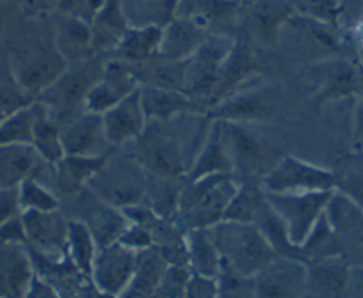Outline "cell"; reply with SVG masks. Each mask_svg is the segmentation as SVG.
Listing matches in <instances>:
<instances>
[{
	"instance_id": "cell-1",
	"label": "cell",
	"mask_w": 363,
	"mask_h": 298,
	"mask_svg": "<svg viewBox=\"0 0 363 298\" xmlns=\"http://www.w3.org/2000/svg\"><path fill=\"white\" fill-rule=\"evenodd\" d=\"M210 125L211 119L201 111L152 119L138 138L121 148L150 175L186 177L203 148Z\"/></svg>"
},
{
	"instance_id": "cell-2",
	"label": "cell",
	"mask_w": 363,
	"mask_h": 298,
	"mask_svg": "<svg viewBox=\"0 0 363 298\" xmlns=\"http://www.w3.org/2000/svg\"><path fill=\"white\" fill-rule=\"evenodd\" d=\"M55 47L50 16H27L6 24L0 38V67L34 98L67 68Z\"/></svg>"
},
{
	"instance_id": "cell-3",
	"label": "cell",
	"mask_w": 363,
	"mask_h": 298,
	"mask_svg": "<svg viewBox=\"0 0 363 298\" xmlns=\"http://www.w3.org/2000/svg\"><path fill=\"white\" fill-rule=\"evenodd\" d=\"M147 179L146 169L125 148H115L85 187L102 202L125 209L146 204Z\"/></svg>"
},
{
	"instance_id": "cell-4",
	"label": "cell",
	"mask_w": 363,
	"mask_h": 298,
	"mask_svg": "<svg viewBox=\"0 0 363 298\" xmlns=\"http://www.w3.org/2000/svg\"><path fill=\"white\" fill-rule=\"evenodd\" d=\"M207 231L221 257L223 267L238 274L255 277L277 257L254 223L221 220Z\"/></svg>"
},
{
	"instance_id": "cell-5",
	"label": "cell",
	"mask_w": 363,
	"mask_h": 298,
	"mask_svg": "<svg viewBox=\"0 0 363 298\" xmlns=\"http://www.w3.org/2000/svg\"><path fill=\"white\" fill-rule=\"evenodd\" d=\"M108 55L95 54L86 60L71 62L35 99L41 102L58 125L86 111L85 101L91 88L102 75Z\"/></svg>"
},
{
	"instance_id": "cell-6",
	"label": "cell",
	"mask_w": 363,
	"mask_h": 298,
	"mask_svg": "<svg viewBox=\"0 0 363 298\" xmlns=\"http://www.w3.org/2000/svg\"><path fill=\"white\" fill-rule=\"evenodd\" d=\"M240 182L231 173H214L186 180L180 193L177 220L186 230L208 228L224 219Z\"/></svg>"
},
{
	"instance_id": "cell-7",
	"label": "cell",
	"mask_w": 363,
	"mask_h": 298,
	"mask_svg": "<svg viewBox=\"0 0 363 298\" xmlns=\"http://www.w3.org/2000/svg\"><path fill=\"white\" fill-rule=\"evenodd\" d=\"M218 121L231 160L233 176L238 182H259L281 156L257 136L245 122Z\"/></svg>"
},
{
	"instance_id": "cell-8",
	"label": "cell",
	"mask_w": 363,
	"mask_h": 298,
	"mask_svg": "<svg viewBox=\"0 0 363 298\" xmlns=\"http://www.w3.org/2000/svg\"><path fill=\"white\" fill-rule=\"evenodd\" d=\"M234 41L224 34H208L204 43L184 60L183 92L206 112L218 84L220 71Z\"/></svg>"
},
{
	"instance_id": "cell-9",
	"label": "cell",
	"mask_w": 363,
	"mask_h": 298,
	"mask_svg": "<svg viewBox=\"0 0 363 298\" xmlns=\"http://www.w3.org/2000/svg\"><path fill=\"white\" fill-rule=\"evenodd\" d=\"M333 190H309L295 193H267L271 207L282 219L288 236L295 245H301L319 217L325 213Z\"/></svg>"
},
{
	"instance_id": "cell-10",
	"label": "cell",
	"mask_w": 363,
	"mask_h": 298,
	"mask_svg": "<svg viewBox=\"0 0 363 298\" xmlns=\"http://www.w3.org/2000/svg\"><path fill=\"white\" fill-rule=\"evenodd\" d=\"M27 245L31 251L50 258L64 260L68 255L69 220L60 209L21 210Z\"/></svg>"
},
{
	"instance_id": "cell-11",
	"label": "cell",
	"mask_w": 363,
	"mask_h": 298,
	"mask_svg": "<svg viewBox=\"0 0 363 298\" xmlns=\"http://www.w3.org/2000/svg\"><path fill=\"white\" fill-rule=\"evenodd\" d=\"M259 184L267 193L335 190L336 173L292 156H281Z\"/></svg>"
},
{
	"instance_id": "cell-12",
	"label": "cell",
	"mask_w": 363,
	"mask_h": 298,
	"mask_svg": "<svg viewBox=\"0 0 363 298\" xmlns=\"http://www.w3.org/2000/svg\"><path fill=\"white\" fill-rule=\"evenodd\" d=\"M325 216L336 234L340 254L350 265L363 264V207L335 189Z\"/></svg>"
},
{
	"instance_id": "cell-13",
	"label": "cell",
	"mask_w": 363,
	"mask_h": 298,
	"mask_svg": "<svg viewBox=\"0 0 363 298\" xmlns=\"http://www.w3.org/2000/svg\"><path fill=\"white\" fill-rule=\"evenodd\" d=\"M138 251L115 241L98 248L91 280L102 295L122 297L135 272Z\"/></svg>"
},
{
	"instance_id": "cell-14",
	"label": "cell",
	"mask_w": 363,
	"mask_h": 298,
	"mask_svg": "<svg viewBox=\"0 0 363 298\" xmlns=\"http://www.w3.org/2000/svg\"><path fill=\"white\" fill-rule=\"evenodd\" d=\"M60 136L64 155L101 158L115 149L108 140L102 115L91 111L60 123Z\"/></svg>"
},
{
	"instance_id": "cell-15",
	"label": "cell",
	"mask_w": 363,
	"mask_h": 298,
	"mask_svg": "<svg viewBox=\"0 0 363 298\" xmlns=\"http://www.w3.org/2000/svg\"><path fill=\"white\" fill-rule=\"evenodd\" d=\"M51 176L52 165L33 143L0 145V189L16 187L27 179H34L48 189Z\"/></svg>"
},
{
	"instance_id": "cell-16",
	"label": "cell",
	"mask_w": 363,
	"mask_h": 298,
	"mask_svg": "<svg viewBox=\"0 0 363 298\" xmlns=\"http://www.w3.org/2000/svg\"><path fill=\"white\" fill-rule=\"evenodd\" d=\"M306 261L277 255L255 277V297H306Z\"/></svg>"
},
{
	"instance_id": "cell-17",
	"label": "cell",
	"mask_w": 363,
	"mask_h": 298,
	"mask_svg": "<svg viewBox=\"0 0 363 298\" xmlns=\"http://www.w3.org/2000/svg\"><path fill=\"white\" fill-rule=\"evenodd\" d=\"M139 87L130 64L108 57L101 78L86 96L85 108L91 112L104 114Z\"/></svg>"
},
{
	"instance_id": "cell-18",
	"label": "cell",
	"mask_w": 363,
	"mask_h": 298,
	"mask_svg": "<svg viewBox=\"0 0 363 298\" xmlns=\"http://www.w3.org/2000/svg\"><path fill=\"white\" fill-rule=\"evenodd\" d=\"M240 9V0H179L174 17L189 18L208 34L227 35L238 20Z\"/></svg>"
},
{
	"instance_id": "cell-19",
	"label": "cell",
	"mask_w": 363,
	"mask_h": 298,
	"mask_svg": "<svg viewBox=\"0 0 363 298\" xmlns=\"http://www.w3.org/2000/svg\"><path fill=\"white\" fill-rule=\"evenodd\" d=\"M139 88L101 114L108 140L113 148H121L138 138L147 123Z\"/></svg>"
},
{
	"instance_id": "cell-20",
	"label": "cell",
	"mask_w": 363,
	"mask_h": 298,
	"mask_svg": "<svg viewBox=\"0 0 363 298\" xmlns=\"http://www.w3.org/2000/svg\"><path fill=\"white\" fill-rule=\"evenodd\" d=\"M54 43L68 64L95 55L91 26L77 17L54 11L50 14Z\"/></svg>"
},
{
	"instance_id": "cell-21",
	"label": "cell",
	"mask_w": 363,
	"mask_h": 298,
	"mask_svg": "<svg viewBox=\"0 0 363 298\" xmlns=\"http://www.w3.org/2000/svg\"><path fill=\"white\" fill-rule=\"evenodd\" d=\"M34 272L27 243L0 245V297H26Z\"/></svg>"
},
{
	"instance_id": "cell-22",
	"label": "cell",
	"mask_w": 363,
	"mask_h": 298,
	"mask_svg": "<svg viewBox=\"0 0 363 298\" xmlns=\"http://www.w3.org/2000/svg\"><path fill=\"white\" fill-rule=\"evenodd\" d=\"M208 37V33L189 18L174 17L162 27L157 58L167 61L187 60Z\"/></svg>"
},
{
	"instance_id": "cell-23",
	"label": "cell",
	"mask_w": 363,
	"mask_h": 298,
	"mask_svg": "<svg viewBox=\"0 0 363 298\" xmlns=\"http://www.w3.org/2000/svg\"><path fill=\"white\" fill-rule=\"evenodd\" d=\"M306 297H346L350 264L343 257L306 263Z\"/></svg>"
},
{
	"instance_id": "cell-24",
	"label": "cell",
	"mask_w": 363,
	"mask_h": 298,
	"mask_svg": "<svg viewBox=\"0 0 363 298\" xmlns=\"http://www.w3.org/2000/svg\"><path fill=\"white\" fill-rule=\"evenodd\" d=\"M105 158L106 156L84 158L64 155L62 159L52 165L50 190L58 197V200L81 192L86 186L89 177L104 163Z\"/></svg>"
},
{
	"instance_id": "cell-25",
	"label": "cell",
	"mask_w": 363,
	"mask_h": 298,
	"mask_svg": "<svg viewBox=\"0 0 363 298\" xmlns=\"http://www.w3.org/2000/svg\"><path fill=\"white\" fill-rule=\"evenodd\" d=\"M206 114L210 119L250 122L269 116L272 114V105L264 94L251 91L231 94L208 108Z\"/></svg>"
},
{
	"instance_id": "cell-26",
	"label": "cell",
	"mask_w": 363,
	"mask_h": 298,
	"mask_svg": "<svg viewBox=\"0 0 363 298\" xmlns=\"http://www.w3.org/2000/svg\"><path fill=\"white\" fill-rule=\"evenodd\" d=\"M291 14L292 7L284 0H254L247 11L248 31L259 43L271 44Z\"/></svg>"
},
{
	"instance_id": "cell-27",
	"label": "cell",
	"mask_w": 363,
	"mask_h": 298,
	"mask_svg": "<svg viewBox=\"0 0 363 298\" xmlns=\"http://www.w3.org/2000/svg\"><path fill=\"white\" fill-rule=\"evenodd\" d=\"M129 24L119 0H106L91 23L92 47L95 54L109 55L121 43Z\"/></svg>"
},
{
	"instance_id": "cell-28",
	"label": "cell",
	"mask_w": 363,
	"mask_h": 298,
	"mask_svg": "<svg viewBox=\"0 0 363 298\" xmlns=\"http://www.w3.org/2000/svg\"><path fill=\"white\" fill-rule=\"evenodd\" d=\"M214 173L233 175L231 160L227 152V146L221 132V123L218 119H211V125H210L207 138L203 143V148L193 167L190 169V172L184 179L194 180V179H200Z\"/></svg>"
},
{
	"instance_id": "cell-29",
	"label": "cell",
	"mask_w": 363,
	"mask_h": 298,
	"mask_svg": "<svg viewBox=\"0 0 363 298\" xmlns=\"http://www.w3.org/2000/svg\"><path fill=\"white\" fill-rule=\"evenodd\" d=\"M139 91L142 108L147 121L166 119L187 111H201L189 95L177 89L140 85Z\"/></svg>"
},
{
	"instance_id": "cell-30",
	"label": "cell",
	"mask_w": 363,
	"mask_h": 298,
	"mask_svg": "<svg viewBox=\"0 0 363 298\" xmlns=\"http://www.w3.org/2000/svg\"><path fill=\"white\" fill-rule=\"evenodd\" d=\"M319 101L337 99L363 92V71L346 60L330 61L320 72Z\"/></svg>"
},
{
	"instance_id": "cell-31",
	"label": "cell",
	"mask_w": 363,
	"mask_h": 298,
	"mask_svg": "<svg viewBox=\"0 0 363 298\" xmlns=\"http://www.w3.org/2000/svg\"><path fill=\"white\" fill-rule=\"evenodd\" d=\"M167 265L157 245L138 251L133 277L122 297H153Z\"/></svg>"
},
{
	"instance_id": "cell-32",
	"label": "cell",
	"mask_w": 363,
	"mask_h": 298,
	"mask_svg": "<svg viewBox=\"0 0 363 298\" xmlns=\"http://www.w3.org/2000/svg\"><path fill=\"white\" fill-rule=\"evenodd\" d=\"M162 28L149 27H129L118 47L108 55L125 61L128 64H139L152 60L157 54Z\"/></svg>"
},
{
	"instance_id": "cell-33",
	"label": "cell",
	"mask_w": 363,
	"mask_h": 298,
	"mask_svg": "<svg viewBox=\"0 0 363 298\" xmlns=\"http://www.w3.org/2000/svg\"><path fill=\"white\" fill-rule=\"evenodd\" d=\"M189 267L193 272L217 278L221 272V257L207 228H191L186 231Z\"/></svg>"
},
{
	"instance_id": "cell-34",
	"label": "cell",
	"mask_w": 363,
	"mask_h": 298,
	"mask_svg": "<svg viewBox=\"0 0 363 298\" xmlns=\"http://www.w3.org/2000/svg\"><path fill=\"white\" fill-rule=\"evenodd\" d=\"M184 184V177H167L149 173L146 204L160 217L176 220L179 214V200Z\"/></svg>"
},
{
	"instance_id": "cell-35",
	"label": "cell",
	"mask_w": 363,
	"mask_h": 298,
	"mask_svg": "<svg viewBox=\"0 0 363 298\" xmlns=\"http://www.w3.org/2000/svg\"><path fill=\"white\" fill-rule=\"evenodd\" d=\"M254 224L261 230V233L264 234L269 245L274 248L277 255L291 257V258H298L305 261L301 248L291 241L282 219L271 207L268 200H265L261 210L258 211L254 220Z\"/></svg>"
},
{
	"instance_id": "cell-36",
	"label": "cell",
	"mask_w": 363,
	"mask_h": 298,
	"mask_svg": "<svg viewBox=\"0 0 363 298\" xmlns=\"http://www.w3.org/2000/svg\"><path fill=\"white\" fill-rule=\"evenodd\" d=\"M33 145L51 165L64 158L60 125L51 119L47 108L35 99V118L33 125Z\"/></svg>"
},
{
	"instance_id": "cell-37",
	"label": "cell",
	"mask_w": 363,
	"mask_h": 298,
	"mask_svg": "<svg viewBox=\"0 0 363 298\" xmlns=\"http://www.w3.org/2000/svg\"><path fill=\"white\" fill-rule=\"evenodd\" d=\"M265 200L267 196L259 182H240L223 220L254 223Z\"/></svg>"
},
{
	"instance_id": "cell-38",
	"label": "cell",
	"mask_w": 363,
	"mask_h": 298,
	"mask_svg": "<svg viewBox=\"0 0 363 298\" xmlns=\"http://www.w3.org/2000/svg\"><path fill=\"white\" fill-rule=\"evenodd\" d=\"M299 248L306 263L312 260L342 257L336 234L332 230L325 213L319 217Z\"/></svg>"
},
{
	"instance_id": "cell-39",
	"label": "cell",
	"mask_w": 363,
	"mask_h": 298,
	"mask_svg": "<svg viewBox=\"0 0 363 298\" xmlns=\"http://www.w3.org/2000/svg\"><path fill=\"white\" fill-rule=\"evenodd\" d=\"M98 251V245L88 230V227L77 220H69L68 228V255L72 263L91 278L92 264L95 254Z\"/></svg>"
},
{
	"instance_id": "cell-40",
	"label": "cell",
	"mask_w": 363,
	"mask_h": 298,
	"mask_svg": "<svg viewBox=\"0 0 363 298\" xmlns=\"http://www.w3.org/2000/svg\"><path fill=\"white\" fill-rule=\"evenodd\" d=\"M35 118V99L13 112L0 122V145L33 143V125Z\"/></svg>"
},
{
	"instance_id": "cell-41",
	"label": "cell",
	"mask_w": 363,
	"mask_h": 298,
	"mask_svg": "<svg viewBox=\"0 0 363 298\" xmlns=\"http://www.w3.org/2000/svg\"><path fill=\"white\" fill-rule=\"evenodd\" d=\"M336 189L363 207V150L343 160L336 173Z\"/></svg>"
},
{
	"instance_id": "cell-42",
	"label": "cell",
	"mask_w": 363,
	"mask_h": 298,
	"mask_svg": "<svg viewBox=\"0 0 363 298\" xmlns=\"http://www.w3.org/2000/svg\"><path fill=\"white\" fill-rule=\"evenodd\" d=\"M18 199L21 210H54L60 207L58 197L34 179H27L18 184Z\"/></svg>"
},
{
	"instance_id": "cell-43",
	"label": "cell",
	"mask_w": 363,
	"mask_h": 298,
	"mask_svg": "<svg viewBox=\"0 0 363 298\" xmlns=\"http://www.w3.org/2000/svg\"><path fill=\"white\" fill-rule=\"evenodd\" d=\"M217 297H255V280L238 274L227 267H221L217 277Z\"/></svg>"
},
{
	"instance_id": "cell-44",
	"label": "cell",
	"mask_w": 363,
	"mask_h": 298,
	"mask_svg": "<svg viewBox=\"0 0 363 298\" xmlns=\"http://www.w3.org/2000/svg\"><path fill=\"white\" fill-rule=\"evenodd\" d=\"M191 270L189 265L169 264L153 297H186V287Z\"/></svg>"
},
{
	"instance_id": "cell-45",
	"label": "cell",
	"mask_w": 363,
	"mask_h": 298,
	"mask_svg": "<svg viewBox=\"0 0 363 298\" xmlns=\"http://www.w3.org/2000/svg\"><path fill=\"white\" fill-rule=\"evenodd\" d=\"M106 0H60L57 11L77 17L91 26Z\"/></svg>"
},
{
	"instance_id": "cell-46",
	"label": "cell",
	"mask_w": 363,
	"mask_h": 298,
	"mask_svg": "<svg viewBox=\"0 0 363 298\" xmlns=\"http://www.w3.org/2000/svg\"><path fill=\"white\" fill-rule=\"evenodd\" d=\"M217 278L204 277L191 271L186 287V297H217Z\"/></svg>"
},
{
	"instance_id": "cell-47",
	"label": "cell",
	"mask_w": 363,
	"mask_h": 298,
	"mask_svg": "<svg viewBox=\"0 0 363 298\" xmlns=\"http://www.w3.org/2000/svg\"><path fill=\"white\" fill-rule=\"evenodd\" d=\"M18 214H21L18 186L0 189V224Z\"/></svg>"
},
{
	"instance_id": "cell-48",
	"label": "cell",
	"mask_w": 363,
	"mask_h": 298,
	"mask_svg": "<svg viewBox=\"0 0 363 298\" xmlns=\"http://www.w3.org/2000/svg\"><path fill=\"white\" fill-rule=\"evenodd\" d=\"M20 10L27 16H50L57 11L60 0H16Z\"/></svg>"
},
{
	"instance_id": "cell-49",
	"label": "cell",
	"mask_w": 363,
	"mask_h": 298,
	"mask_svg": "<svg viewBox=\"0 0 363 298\" xmlns=\"http://www.w3.org/2000/svg\"><path fill=\"white\" fill-rule=\"evenodd\" d=\"M346 297H363V264L350 265Z\"/></svg>"
},
{
	"instance_id": "cell-50",
	"label": "cell",
	"mask_w": 363,
	"mask_h": 298,
	"mask_svg": "<svg viewBox=\"0 0 363 298\" xmlns=\"http://www.w3.org/2000/svg\"><path fill=\"white\" fill-rule=\"evenodd\" d=\"M353 145L356 150H363V92L360 94L353 115Z\"/></svg>"
},
{
	"instance_id": "cell-51",
	"label": "cell",
	"mask_w": 363,
	"mask_h": 298,
	"mask_svg": "<svg viewBox=\"0 0 363 298\" xmlns=\"http://www.w3.org/2000/svg\"><path fill=\"white\" fill-rule=\"evenodd\" d=\"M359 35H360V38H362V41H363V24H362V27H360V33H359Z\"/></svg>"
},
{
	"instance_id": "cell-52",
	"label": "cell",
	"mask_w": 363,
	"mask_h": 298,
	"mask_svg": "<svg viewBox=\"0 0 363 298\" xmlns=\"http://www.w3.org/2000/svg\"><path fill=\"white\" fill-rule=\"evenodd\" d=\"M0 1H9V3H14L16 0H0Z\"/></svg>"
},
{
	"instance_id": "cell-53",
	"label": "cell",
	"mask_w": 363,
	"mask_h": 298,
	"mask_svg": "<svg viewBox=\"0 0 363 298\" xmlns=\"http://www.w3.org/2000/svg\"><path fill=\"white\" fill-rule=\"evenodd\" d=\"M362 61H363V53H362Z\"/></svg>"
}]
</instances>
